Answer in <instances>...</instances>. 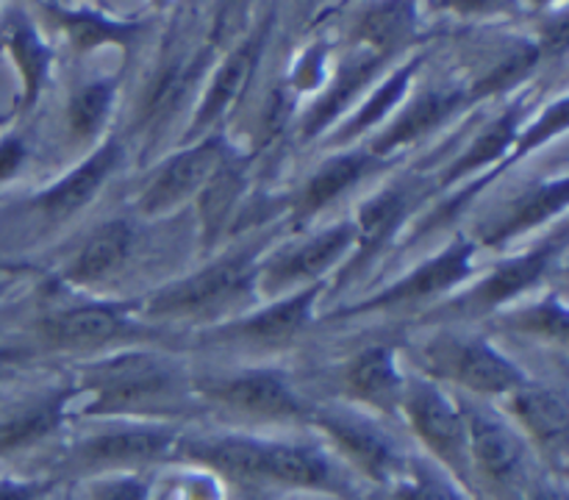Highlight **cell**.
Listing matches in <instances>:
<instances>
[{
	"label": "cell",
	"mask_w": 569,
	"mask_h": 500,
	"mask_svg": "<svg viewBox=\"0 0 569 500\" xmlns=\"http://www.w3.org/2000/svg\"><path fill=\"white\" fill-rule=\"evenodd\" d=\"M526 500H567L561 487H553V483H537V487H528Z\"/></svg>",
	"instance_id": "41"
},
{
	"label": "cell",
	"mask_w": 569,
	"mask_h": 500,
	"mask_svg": "<svg viewBox=\"0 0 569 500\" xmlns=\"http://www.w3.org/2000/svg\"><path fill=\"white\" fill-rule=\"evenodd\" d=\"M0 42L9 50V56L14 59L17 70L22 78V103L20 111H31L33 103L42 94L44 81H48L50 70V48L42 37L37 33V28L31 26L26 14L20 9H14V14L3 22L0 28Z\"/></svg>",
	"instance_id": "25"
},
{
	"label": "cell",
	"mask_w": 569,
	"mask_h": 500,
	"mask_svg": "<svg viewBox=\"0 0 569 500\" xmlns=\"http://www.w3.org/2000/svg\"><path fill=\"white\" fill-rule=\"evenodd\" d=\"M422 61H426V56H415V59H409L406 64H400L392 76L383 78V81L376 87V92H372L370 98L356 109V114L345 122L342 131H339L331 142L345 144L350 142V139L361 137L365 131H370L372 126H378V122H381L383 117H387L395 106H400V100L406 98V92H409L411 87V78L417 76Z\"/></svg>",
	"instance_id": "30"
},
{
	"label": "cell",
	"mask_w": 569,
	"mask_h": 500,
	"mask_svg": "<svg viewBox=\"0 0 569 500\" xmlns=\"http://www.w3.org/2000/svg\"><path fill=\"white\" fill-rule=\"evenodd\" d=\"M26 161V144L20 137H3L0 139V183L9 181L20 164Z\"/></svg>",
	"instance_id": "40"
},
{
	"label": "cell",
	"mask_w": 569,
	"mask_h": 500,
	"mask_svg": "<svg viewBox=\"0 0 569 500\" xmlns=\"http://www.w3.org/2000/svg\"><path fill=\"white\" fill-rule=\"evenodd\" d=\"M176 442V433L164 426H120L92 433L70 453L78 470L126 472L128 467L161 459Z\"/></svg>",
	"instance_id": "9"
},
{
	"label": "cell",
	"mask_w": 569,
	"mask_h": 500,
	"mask_svg": "<svg viewBox=\"0 0 569 500\" xmlns=\"http://www.w3.org/2000/svg\"><path fill=\"white\" fill-rule=\"evenodd\" d=\"M506 326L515 331L528 333V337L548 339V342H561L567 339V306L561 298H548L545 303L531 306V309H520L515 314L506 317Z\"/></svg>",
	"instance_id": "35"
},
{
	"label": "cell",
	"mask_w": 569,
	"mask_h": 500,
	"mask_svg": "<svg viewBox=\"0 0 569 500\" xmlns=\"http://www.w3.org/2000/svg\"><path fill=\"white\" fill-rule=\"evenodd\" d=\"M44 492H48L44 481L0 478V500H42Z\"/></svg>",
	"instance_id": "39"
},
{
	"label": "cell",
	"mask_w": 569,
	"mask_h": 500,
	"mask_svg": "<svg viewBox=\"0 0 569 500\" xmlns=\"http://www.w3.org/2000/svg\"><path fill=\"white\" fill-rule=\"evenodd\" d=\"M137 244V226L131 220H109L94 228L83 248L72 256L61 270V281L76 283V287H92L114 276L131 256Z\"/></svg>",
	"instance_id": "17"
},
{
	"label": "cell",
	"mask_w": 569,
	"mask_h": 500,
	"mask_svg": "<svg viewBox=\"0 0 569 500\" xmlns=\"http://www.w3.org/2000/svg\"><path fill=\"white\" fill-rule=\"evenodd\" d=\"M406 211H409V192H406L403 187H392L387 189V192H378L376 198L361 203L359 214H356L353 220V256H350V261L345 264L342 276H353L356 270L370 264V259H376V256L387 248L389 239L395 237V231L403 226Z\"/></svg>",
	"instance_id": "23"
},
{
	"label": "cell",
	"mask_w": 569,
	"mask_h": 500,
	"mask_svg": "<svg viewBox=\"0 0 569 500\" xmlns=\"http://www.w3.org/2000/svg\"><path fill=\"white\" fill-rule=\"evenodd\" d=\"M509 398L511 411H515L517 420L522 422L528 437L548 453V459H553V464L561 467L567 450L569 422L565 394L556 392V389L550 387H539V383L528 381L522 383L517 392H511Z\"/></svg>",
	"instance_id": "19"
},
{
	"label": "cell",
	"mask_w": 569,
	"mask_h": 500,
	"mask_svg": "<svg viewBox=\"0 0 569 500\" xmlns=\"http://www.w3.org/2000/svg\"><path fill=\"white\" fill-rule=\"evenodd\" d=\"M309 420L322 428L328 439L342 450L345 459L376 481H389L400 472V456L392 439L367 417L345 409L309 411Z\"/></svg>",
	"instance_id": "11"
},
{
	"label": "cell",
	"mask_w": 569,
	"mask_h": 500,
	"mask_svg": "<svg viewBox=\"0 0 569 500\" xmlns=\"http://www.w3.org/2000/svg\"><path fill=\"white\" fill-rule=\"evenodd\" d=\"M89 500H148V487L137 472H109L92 483Z\"/></svg>",
	"instance_id": "37"
},
{
	"label": "cell",
	"mask_w": 569,
	"mask_h": 500,
	"mask_svg": "<svg viewBox=\"0 0 569 500\" xmlns=\"http://www.w3.org/2000/svg\"><path fill=\"white\" fill-rule=\"evenodd\" d=\"M345 392L378 411H400L406 378L398 367V353L372 344L356 353L342 372Z\"/></svg>",
	"instance_id": "18"
},
{
	"label": "cell",
	"mask_w": 569,
	"mask_h": 500,
	"mask_svg": "<svg viewBox=\"0 0 569 500\" xmlns=\"http://www.w3.org/2000/svg\"><path fill=\"white\" fill-rule=\"evenodd\" d=\"M114 81H89L72 92L67 103V126L76 142L89 144L100 137L114 109Z\"/></svg>",
	"instance_id": "33"
},
{
	"label": "cell",
	"mask_w": 569,
	"mask_h": 500,
	"mask_svg": "<svg viewBox=\"0 0 569 500\" xmlns=\"http://www.w3.org/2000/svg\"><path fill=\"white\" fill-rule=\"evenodd\" d=\"M228 159H231V150L226 148V139L220 133L198 139L161 164L153 181L139 194V211L142 214H161V211L176 209L178 203L203 192L206 183L214 178V172Z\"/></svg>",
	"instance_id": "7"
},
{
	"label": "cell",
	"mask_w": 569,
	"mask_h": 500,
	"mask_svg": "<svg viewBox=\"0 0 569 500\" xmlns=\"http://www.w3.org/2000/svg\"><path fill=\"white\" fill-rule=\"evenodd\" d=\"M259 276L256 250H239L222 259L211 261L203 270L159 289L150 300H144V314L153 320H183V317H200L222 306L242 300L250 292Z\"/></svg>",
	"instance_id": "2"
},
{
	"label": "cell",
	"mask_w": 569,
	"mask_h": 500,
	"mask_svg": "<svg viewBox=\"0 0 569 500\" xmlns=\"http://www.w3.org/2000/svg\"><path fill=\"white\" fill-rule=\"evenodd\" d=\"M198 392L226 411L259 420H303L309 409L287 378L272 370H244L198 383Z\"/></svg>",
	"instance_id": "6"
},
{
	"label": "cell",
	"mask_w": 569,
	"mask_h": 500,
	"mask_svg": "<svg viewBox=\"0 0 569 500\" xmlns=\"http://www.w3.org/2000/svg\"><path fill=\"white\" fill-rule=\"evenodd\" d=\"M120 161V142L109 139V142L100 144L92 156H89L83 164H78L76 170L67 172L61 181H56L53 187H48L44 192H39L31 200V209L42 217L44 222H67L72 214L89 206V200L94 198L100 187L106 183V178L111 176V170Z\"/></svg>",
	"instance_id": "16"
},
{
	"label": "cell",
	"mask_w": 569,
	"mask_h": 500,
	"mask_svg": "<svg viewBox=\"0 0 569 500\" xmlns=\"http://www.w3.org/2000/svg\"><path fill=\"white\" fill-rule=\"evenodd\" d=\"M470 103L465 89L459 87H433L426 92L417 94L403 111H400L398 120L370 144V153L376 159H387L392 150L403 148V144L415 142V139L426 137L433 128L442 126L453 111H459V106Z\"/></svg>",
	"instance_id": "21"
},
{
	"label": "cell",
	"mask_w": 569,
	"mask_h": 500,
	"mask_svg": "<svg viewBox=\"0 0 569 500\" xmlns=\"http://www.w3.org/2000/svg\"><path fill=\"white\" fill-rule=\"evenodd\" d=\"M211 53H183L167 61L159 72H156L153 83H150L144 103L139 109V122H142L144 133H159L172 117L181 111V106L189 100L194 83L200 81V72L209 64Z\"/></svg>",
	"instance_id": "22"
},
{
	"label": "cell",
	"mask_w": 569,
	"mask_h": 500,
	"mask_svg": "<svg viewBox=\"0 0 569 500\" xmlns=\"http://www.w3.org/2000/svg\"><path fill=\"white\" fill-rule=\"evenodd\" d=\"M322 281L300 287L295 292L283 294L267 309L253 311L231 326H220L211 331L217 342H244V344H283L298 337L306 322L315 314V303L322 294Z\"/></svg>",
	"instance_id": "13"
},
{
	"label": "cell",
	"mask_w": 569,
	"mask_h": 500,
	"mask_svg": "<svg viewBox=\"0 0 569 500\" xmlns=\"http://www.w3.org/2000/svg\"><path fill=\"white\" fill-rule=\"evenodd\" d=\"M83 376V389L94 394L87 414H133L176 400L181 392V372L156 353H117L98 361Z\"/></svg>",
	"instance_id": "1"
},
{
	"label": "cell",
	"mask_w": 569,
	"mask_h": 500,
	"mask_svg": "<svg viewBox=\"0 0 569 500\" xmlns=\"http://www.w3.org/2000/svg\"><path fill=\"white\" fill-rule=\"evenodd\" d=\"M467 422L472 467L487 476L498 489L509 494L528 492V450L520 433L511 431L503 420L481 409H461Z\"/></svg>",
	"instance_id": "8"
},
{
	"label": "cell",
	"mask_w": 569,
	"mask_h": 500,
	"mask_svg": "<svg viewBox=\"0 0 569 500\" xmlns=\"http://www.w3.org/2000/svg\"><path fill=\"white\" fill-rule=\"evenodd\" d=\"M381 164V159L370 153V150H345V153L331 156V159L322 161L311 178L306 181V187L300 189L298 198L292 200V222L295 226H303L311 217L320 214L326 206H331L345 189H350L353 183H359L361 178L370 170Z\"/></svg>",
	"instance_id": "20"
},
{
	"label": "cell",
	"mask_w": 569,
	"mask_h": 500,
	"mask_svg": "<svg viewBox=\"0 0 569 500\" xmlns=\"http://www.w3.org/2000/svg\"><path fill=\"white\" fill-rule=\"evenodd\" d=\"M261 481L300 489H331L333 464L311 444L261 442Z\"/></svg>",
	"instance_id": "24"
},
{
	"label": "cell",
	"mask_w": 569,
	"mask_h": 500,
	"mask_svg": "<svg viewBox=\"0 0 569 500\" xmlns=\"http://www.w3.org/2000/svg\"><path fill=\"white\" fill-rule=\"evenodd\" d=\"M400 411L411 422V431L426 442V448L450 467L456 478L470 483L472 459L467 442V422L461 406H456L442 389L428 378H406Z\"/></svg>",
	"instance_id": "4"
},
{
	"label": "cell",
	"mask_w": 569,
	"mask_h": 500,
	"mask_svg": "<svg viewBox=\"0 0 569 500\" xmlns=\"http://www.w3.org/2000/svg\"><path fill=\"white\" fill-rule=\"evenodd\" d=\"M267 28H270V22H264L261 31L250 33L242 44H237V48L220 61L214 78H211L203 98H200L192 122H189L187 139H194V142H198V139L209 137L211 128L231 111V106L237 103L239 94L248 89L256 64H259L261 59V50H264Z\"/></svg>",
	"instance_id": "14"
},
{
	"label": "cell",
	"mask_w": 569,
	"mask_h": 500,
	"mask_svg": "<svg viewBox=\"0 0 569 500\" xmlns=\"http://www.w3.org/2000/svg\"><path fill=\"white\" fill-rule=\"evenodd\" d=\"M133 331L137 326L128 309L111 303L64 306V309L48 311L37 322L39 339L59 350L103 348V344L133 337Z\"/></svg>",
	"instance_id": "10"
},
{
	"label": "cell",
	"mask_w": 569,
	"mask_h": 500,
	"mask_svg": "<svg viewBox=\"0 0 569 500\" xmlns=\"http://www.w3.org/2000/svg\"><path fill=\"white\" fill-rule=\"evenodd\" d=\"M61 422V400L50 398L42 403L26 406L6 420H0V456L20 453L31 444L42 442Z\"/></svg>",
	"instance_id": "34"
},
{
	"label": "cell",
	"mask_w": 569,
	"mask_h": 500,
	"mask_svg": "<svg viewBox=\"0 0 569 500\" xmlns=\"http://www.w3.org/2000/svg\"><path fill=\"white\" fill-rule=\"evenodd\" d=\"M567 206V176L553 178L548 183H539L537 189L526 192L522 198H517L515 203L506 209V214L500 220H495L487 231L481 233V244L495 248V244H503L509 239L520 237V233L531 231L539 222L550 220L553 214H561Z\"/></svg>",
	"instance_id": "26"
},
{
	"label": "cell",
	"mask_w": 569,
	"mask_h": 500,
	"mask_svg": "<svg viewBox=\"0 0 569 500\" xmlns=\"http://www.w3.org/2000/svg\"><path fill=\"white\" fill-rule=\"evenodd\" d=\"M478 242L467 237H456L448 248L442 250L433 259L422 261L415 272L403 276L400 281H395L389 289H381L372 298L361 300V303L350 306V309L337 311L331 317H356L367 314V311H381V309H398V306H411L420 303V300L433 298V294H442L448 289L459 287L467 278L472 276V261H476Z\"/></svg>",
	"instance_id": "5"
},
{
	"label": "cell",
	"mask_w": 569,
	"mask_h": 500,
	"mask_svg": "<svg viewBox=\"0 0 569 500\" xmlns=\"http://www.w3.org/2000/svg\"><path fill=\"white\" fill-rule=\"evenodd\" d=\"M520 122H522V106H511L503 114L495 117L476 139L465 148V153L442 172V187H453L461 178L481 172L492 167L503 153L515 150V142L520 139Z\"/></svg>",
	"instance_id": "27"
},
{
	"label": "cell",
	"mask_w": 569,
	"mask_h": 500,
	"mask_svg": "<svg viewBox=\"0 0 569 500\" xmlns=\"http://www.w3.org/2000/svg\"><path fill=\"white\" fill-rule=\"evenodd\" d=\"M537 59H539L537 44H531V42L520 44V48L511 50V53L506 56L503 61H498V64L489 70V76H483L481 81H478L476 87L467 92V98H470V100L489 98V94L500 92V89L509 87V83H517L522 76H526L528 70H531L533 64H537Z\"/></svg>",
	"instance_id": "36"
},
{
	"label": "cell",
	"mask_w": 569,
	"mask_h": 500,
	"mask_svg": "<svg viewBox=\"0 0 569 500\" xmlns=\"http://www.w3.org/2000/svg\"><path fill=\"white\" fill-rule=\"evenodd\" d=\"M356 244L353 222H339V226L328 228V231L317 233L309 242L300 248L287 250L281 259L267 264L264 270L256 276V283L264 289L267 294H281L295 292L298 283H317L322 272L337 267V261Z\"/></svg>",
	"instance_id": "12"
},
{
	"label": "cell",
	"mask_w": 569,
	"mask_h": 500,
	"mask_svg": "<svg viewBox=\"0 0 569 500\" xmlns=\"http://www.w3.org/2000/svg\"><path fill=\"white\" fill-rule=\"evenodd\" d=\"M422 361L433 378H445L476 394H511L528 383V376L478 337H437L422 348Z\"/></svg>",
	"instance_id": "3"
},
{
	"label": "cell",
	"mask_w": 569,
	"mask_h": 500,
	"mask_svg": "<svg viewBox=\"0 0 569 500\" xmlns=\"http://www.w3.org/2000/svg\"><path fill=\"white\" fill-rule=\"evenodd\" d=\"M561 250H565V237L550 239V242L539 244V248L528 250V253L517 256V259H509L506 264L487 272L478 287H472L470 292L461 294V298L456 300V306H461V311H489L511 303V300L520 298L526 289L537 287V283L553 270Z\"/></svg>",
	"instance_id": "15"
},
{
	"label": "cell",
	"mask_w": 569,
	"mask_h": 500,
	"mask_svg": "<svg viewBox=\"0 0 569 500\" xmlns=\"http://www.w3.org/2000/svg\"><path fill=\"white\" fill-rule=\"evenodd\" d=\"M383 61H387V56H378V53H370V50H365V53L353 56V59L348 61V64L339 70L337 81L331 83V89H328L326 98L320 100V103H315V109L306 114L303 120V137L306 139H315L320 137L322 131H326L328 126H331L333 120H337L339 114H342L345 109H348L350 103H353L356 94L361 92V89L367 87V83L376 78V72L381 70Z\"/></svg>",
	"instance_id": "28"
},
{
	"label": "cell",
	"mask_w": 569,
	"mask_h": 500,
	"mask_svg": "<svg viewBox=\"0 0 569 500\" xmlns=\"http://www.w3.org/2000/svg\"><path fill=\"white\" fill-rule=\"evenodd\" d=\"M6 289H9V281H0V294H3Z\"/></svg>",
	"instance_id": "42"
},
{
	"label": "cell",
	"mask_w": 569,
	"mask_h": 500,
	"mask_svg": "<svg viewBox=\"0 0 569 500\" xmlns=\"http://www.w3.org/2000/svg\"><path fill=\"white\" fill-rule=\"evenodd\" d=\"M415 20L417 9L411 3H376L359 20L356 37L365 42V50L389 59L392 50L411 37Z\"/></svg>",
	"instance_id": "31"
},
{
	"label": "cell",
	"mask_w": 569,
	"mask_h": 500,
	"mask_svg": "<svg viewBox=\"0 0 569 500\" xmlns=\"http://www.w3.org/2000/svg\"><path fill=\"white\" fill-rule=\"evenodd\" d=\"M42 9L59 20L70 42L78 50H83V53L109 42L131 44L137 39L139 28H142V22H120L114 17H103L100 11L89 9V6H81V9H72V6H42Z\"/></svg>",
	"instance_id": "29"
},
{
	"label": "cell",
	"mask_w": 569,
	"mask_h": 500,
	"mask_svg": "<svg viewBox=\"0 0 569 500\" xmlns=\"http://www.w3.org/2000/svg\"><path fill=\"white\" fill-rule=\"evenodd\" d=\"M398 500H465L459 489H453V483L442 481L433 472H415L406 481H400L398 487Z\"/></svg>",
	"instance_id": "38"
},
{
	"label": "cell",
	"mask_w": 569,
	"mask_h": 500,
	"mask_svg": "<svg viewBox=\"0 0 569 500\" xmlns=\"http://www.w3.org/2000/svg\"><path fill=\"white\" fill-rule=\"evenodd\" d=\"M244 187V170L237 167V161L228 159L220 170L214 172L209 183L200 192V222H203V244L209 248L222 228L231 220L237 200Z\"/></svg>",
	"instance_id": "32"
}]
</instances>
